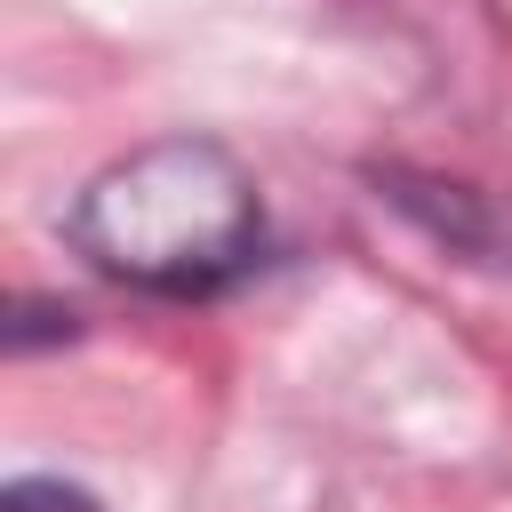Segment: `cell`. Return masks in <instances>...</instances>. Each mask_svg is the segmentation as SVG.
<instances>
[{
  "mask_svg": "<svg viewBox=\"0 0 512 512\" xmlns=\"http://www.w3.org/2000/svg\"><path fill=\"white\" fill-rule=\"evenodd\" d=\"M64 240L96 280L184 304L248 280L264 264L272 216L256 168L224 136L176 128L80 176V192L64 200Z\"/></svg>",
  "mask_w": 512,
  "mask_h": 512,
  "instance_id": "6da1fadb",
  "label": "cell"
},
{
  "mask_svg": "<svg viewBox=\"0 0 512 512\" xmlns=\"http://www.w3.org/2000/svg\"><path fill=\"white\" fill-rule=\"evenodd\" d=\"M0 512H104L80 480H56V472H16L0 488Z\"/></svg>",
  "mask_w": 512,
  "mask_h": 512,
  "instance_id": "7a4b0ae2",
  "label": "cell"
}]
</instances>
